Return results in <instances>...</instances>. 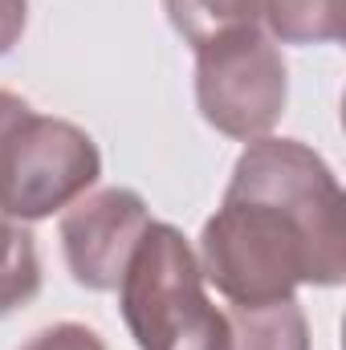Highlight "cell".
<instances>
[{"label":"cell","mask_w":346,"mask_h":350,"mask_svg":"<svg viewBox=\"0 0 346 350\" xmlns=\"http://www.w3.org/2000/svg\"><path fill=\"white\" fill-rule=\"evenodd\" d=\"M41 293V257L29 224L0 212V318L25 310Z\"/></svg>","instance_id":"cell-9"},{"label":"cell","mask_w":346,"mask_h":350,"mask_svg":"<svg viewBox=\"0 0 346 350\" xmlns=\"http://www.w3.org/2000/svg\"><path fill=\"white\" fill-rule=\"evenodd\" d=\"M21 350H110V347L102 342L98 330H90L82 322H57V326L37 330Z\"/></svg>","instance_id":"cell-11"},{"label":"cell","mask_w":346,"mask_h":350,"mask_svg":"<svg viewBox=\"0 0 346 350\" xmlns=\"http://www.w3.org/2000/svg\"><path fill=\"white\" fill-rule=\"evenodd\" d=\"M122 322L139 350H228V318L204 293L196 249L151 220L118 281Z\"/></svg>","instance_id":"cell-2"},{"label":"cell","mask_w":346,"mask_h":350,"mask_svg":"<svg viewBox=\"0 0 346 350\" xmlns=\"http://www.w3.org/2000/svg\"><path fill=\"white\" fill-rule=\"evenodd\" d=\"M289 102V70L281 45L261 29L241 25L196 49V106L204 122L237 143L265 139Z\"/></svg>","instance_id":"cell-3"},{"label":"cell","mask_w":346,"mask_h":350,"mask_svg":"<svg viewBox=\"0 0 346 350\" xmlns=\"http://www.w3.org/2000/svg\"><path fill=\"white\" fill-rule=\"evenodd\" d=\"M224 196H253V200H269V204L293 212L306 224L330 281L343 285L346 196L330 172V163L314 147H306L302 139H273V135L245 143Z\"/></svg>","instance_id":"cell-4"},{"label":"cell","mask_w":346,"mask_h":350,"mask_svg":"<svg viewBox=\"0 0 346 350\" xmlns=\"http://www.w3.org/2000/svg\"><path fill=\"white\" fill-rule=\"evenodd\" d=\"M346 0H265V29L281 45H330L343 37Z\"/></svg>","instance_id":"cell-8"},{"label":"cell","mask_w":346,"mask_h":350,"mask_svg":"<svg viewBox=\"0 0 346 350\" xmlns=\"http://www.w3.org/2000/svg\"><path fill=\"white\" fill-rule=\"evenodd\" d=\"M33 114V106L21 98V94H12V90H0V151H4V143L12 139V131L25 122Z\"/></svg>","instance_id":"cell-13"},{"label":"cell","mask_w":346,"mask_h":350,"mask_svg":"<svg viewBox=\"0 0 346 350\" xmlns=\"http://www.w3.org/2000/svg\"><path fill=\"white\" fill-rule=\"evenodd\" d=\"M102 175V151L70 118L29 114L0 151V212L21 224L49 220L82 200Z\"/></svg>","instance_id":"cell-5"},{"label":"cell","mask_w":346,"mask_h":350,"mask_svg":"<svg viewBox=\"0 0 346 350\" xmlns=\"http://www.w3.org/2000/svg\"><path fill=\"white\" fill-rule=\"evenodd\" d=\"M200 273L232 306L285 301L297 285H334L306 224L253 196H224L200 232Z\"/></svg>","instance_id":"cell-1"},{"label":"cell","mask_w":346,"mask_h":350,"mask_svg":"<svg viewBox=\"0 0 346 350\" xmlns=\"http://www.w3.org/2000/svg\"><path fill=\"white\" fill-rule=\"evenodd\" d=\"M228 350H310V322L297 297L228 306Z\"/></svg>","instance_id":"cell-7"},{"label":"cell","mask_w":346,"mask_h":350,"mask_svg":"<svg viewBox=\"0 0 346 350\" xmlns=\"http://www.w3.org/2000/svg\"><path fill=\"white\" fill-rule=\"evenodd\" d=\"M151 224L147 200L131 187H98L62 212V253L70 277L90 293H114Z\"/></svg>","instance_id":"cell-6"},{"label":"cell","mask_w":346,"mask_h":350,"mask_svg":"<svg viewBox=\"0 0 346 350\" xmlns=\"http://www.w3.org/2000/svg\"><path fill=\"white\" fill-rule=\"evenodd\" d=\"M172 29L191 45L200 49L204 41L241 29V25H261L265 0H163Z\"/></svg>","instance_id":"cell-10"},{"label":"cell","mask_w":346,"mask_h":350,"mask_svg":"<svg viewBox=\"0 0 346 350\" xmlns=\"http://www.w3.org/2000/svg\"><path fill=\"white\" fill-rule=\"evenodd\" d=\"M29 25V0H0V57L21 41Z\"/></svg>","instance_id":"cell-12"}]
</instances>
